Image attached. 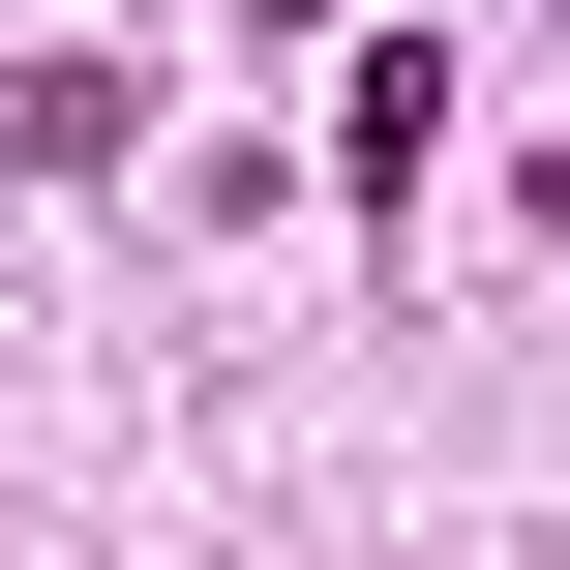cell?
Instances as JSON below:
<instances>
[{"mask_svg":"<svg viewBox=\"0 0 570 570\" xmlns=\"http://www.w3.org/2000/svg\"><path fill=\"white\" fill-rule=\"evenodd\" d=\"M0 150H30V180H120V150H150V90H120V60H30V90H0Z\"/></svg>","mask_w":570,"mask_h":570,"instance_id":"obj_1","label":"cell"}]
</instances>
